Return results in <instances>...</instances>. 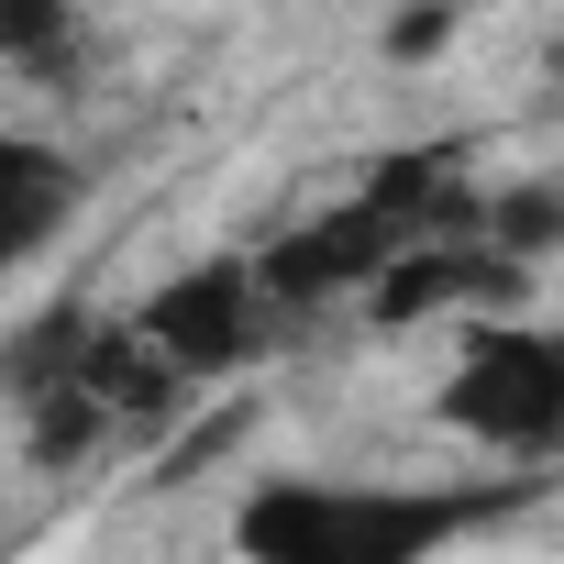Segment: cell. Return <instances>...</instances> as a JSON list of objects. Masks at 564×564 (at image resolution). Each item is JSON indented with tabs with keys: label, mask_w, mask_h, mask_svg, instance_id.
I'll return each mask as SVG.
<instances>
[{
	"label": "cell",
	"mask_w": 564,
	"mask_h": 564,
	"mask_svg": "<svg viewBox=\"0 0 564 564\" xmlns=\"http://www.w3.org/2000/svg\"><path fill=\"white\" fill-rule=\"evenodd\" d=\"M443 410L465 432H487V443H553L564 432V344H542V333H476V355H465V377H454Z\"/></svg>",
	"instance_id": "1"
},
{
	"label": "cell",
	"mask_w": 564,
	"mask_h": 564,
	"mask_svg": "<svg viewBox=\"0 0 564 564\" xmlns=\"http://www.w3.org/2000/svg\"><path fill=\"white\" fill-rule=\"evenodd\" d=\"M454 45V23L443 12H421V23H388V56H443Z\"/></svg>",
	"instance_id": "2"
}]
</instances>
